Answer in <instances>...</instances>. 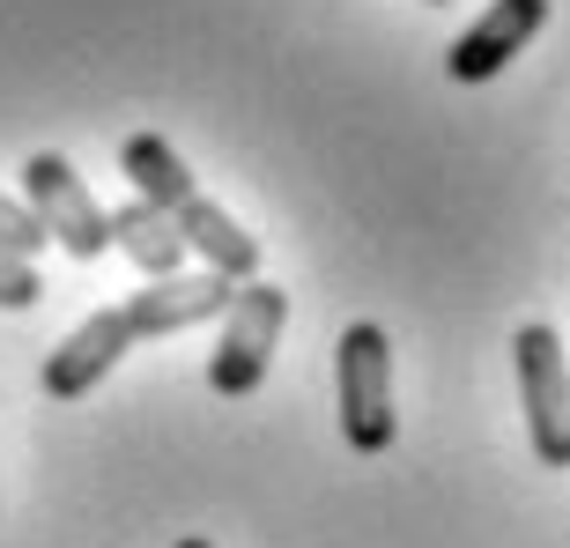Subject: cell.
<instances>
[{"label": "cell", "mask_w": 570, "mask_h": 548, "mask_svg": "<svg viewBox=\"0 0 570 548\" xmlns=\"http://www.w3.org/2000/svg\"><path fill=\"white\" fill-rule=\"evenodd\" d=\"M111 253H127L148 282H164V274H186V237L170 223L164 208H148V200H127V208H111Z\"/></svg>", "instance_id": "9c48e42d"}, {"label": "cell", "mask_w": 570, "mask_h": 548, "mask_svg": "<svg viewBox=\"0 0 570 548\" xmlns=\"http://www.w3.org/2000/svg\"><path fill=\"white\" fill-rule=\"evenodd\" d=\"M170 223H178L186 253L200 260L208 274H223V282H259V237L245 231L230 208H215L208 193H193V200L170 215Z\"/></svg>", "instance_id": "ba28073f"}, {"label": "cell", "mask_w": 570, "mask_h": 548, "mask_svg": "<svg viewBox=\"0 0 570 548\" xmlns=\"http://www.w3.org/2000/svg\"><path fill=\"white\" fill-rule=\"evenodd\" d=\"M127 349H134V326H127V312L119 304H105V312H89L75 334L45 356V371H38V385L52 393V401H82V393H97V385L127 363Z\"/></svg>", "instance_id": "8992f818"}, {"label": "cell", "mask_w": 570, "mask_h": 548, "mask_svg": "<svg viewBox=\"0 0 570 548\" xmlns=\"http://www.w3.org/2000/svg\"><path fill=\"white\" fill-rule=\"evenodd\" d=\"M178 548H215V541H200V534H186V541H178Z\"/></svg>", "instance_id": "4fadbf2b"}, {"label": "cell", "mask_w": 570, "mask_h": 548, "mask_svg": "<svg viewBox=\"0 0 570 548\" xmlns=\"http://www.w3.org/2000/svg\"><path fill=\"white\" fill-rule=\"evenodd\" d=\"M22 208L38 215V231L60 245L67 260H97L111 253V208H97V193L82 186V170L60 148H38L22 164Z\"/></svg>", "instance_id": "3957f363"}, {"label": "cell", "mask_w": 570, "mask_h": 548, "mask_svg": "<svg viewBox=\"0 0 570 548\" xmlns=\"http://www.w3.org/2000/svg\"><path fill=\"white\" fill-rule=\"evenodd\" d=\"M430 8H444V0H430Z\"/></svg>", "instance_id": "5bb4252c"}, {"label": "cell", "mask_w": 570, "mask_h": 548, "mask_svg": "<svg viewBox=\"0 0 570 548\" xmlns=\"http://www.w3.org/2000/svg\"><path fill=\"white\" fill-rule=\"evenodd\" d=\"M119 170H127V186H134V200H148V208H164V215H178L193 200V170L178 164V148L164 141V134H127L119 141Z\"/></svg>", "instance_id": "30bf717a"}, {"label": "cell", "mask_w": 570, "mask_h": 548, "mask_svg": "<svg viewBox=\"0 0 570 548\" xmlns=\"http://www.w3.org/2000/svg\"><path fill=\"white\" fill-rule=\"evenodd\" d=\"M282 326H289V290H275V282H237L230 312H223V334H215V356H208L215 401H253L259 385H267Z\"/></svg>", "instance_id": "7a4b0ae2"}, {"label": "cell", "mask_w": 570, "mask_h": 548, "mask_svg": "<svg viewBox=\"0 0 570 548\" xmlns=\"http://www.w3.org/2000/svg\"><path fill=\"white\" fill-rule=\"evenodd\" d=\"M237 282H223V274H164V282H148V290H134L119 312H127L134 341H164V334H186V326H208V319L230 312Z\"/></svg>", "instance_id": "52a82bcc"}, {"label": "cell", "mask_w": 570, "mask_h": 548, "mask_svg": "<svg viewBox=\"0 0 570 548\" xmlns=\"http://www.w3.org/2000/svg\"><path fill=\"white\" fill-rule=\"evenodd\" d=\"M511 371H519V401H527V444L541 467H570V356L556 326H519L511 334Z\"/></svg>", "instance_id": "277c9868"}, {"label": "cell", "mask_w": 570, "mask_h": 548, "mask_svg": "<svg viewBox=\"0 0 570 548\" xmlns=\"http://www.w3.org/2000/svg\"><path fill=\"white\" fill-rule=\"evenodd\" d=\"M45 245H52V237L38 231V215L22 208L16 193H0V253H16V260H38Z\"/></svg>", "instance_id": "8fae6325"}, {"label": "cell", "mask_w": 570, "mask_h": 548, "mask_svg": "<svg viewBox=\"0 0 570 548\" xmlns=\"http://www.w3.org/2000/svg\"><path fill=\"white\" fill-rule=\"evenodd\" d=\"M549 22V0H489L460 38L444 45V75L452 82H497Z\"/></svg>", "instance_id": "5b68a950"}, {"label": "cell", "mask_w": 570, "mask_h": 548, "mask_svg": "<svg viewBox=\"0 0 570 548\" xmlns=\"http://www.w3.org/2000/svg\"><path fill=\"white\" fill-rule=\"evenodd\" d=\"M334 393H341V438L348 452L379 460L393 452V341H385L379 319H356L348 334L334 341Z\"/></svg>", "instance_id": "6da1fadb"}, {"label": "cell", "mask_w": 570, "mask_h": 548, "mask_svg": "<svg viewBox=\"0 0 570 548\" xmlns=\"http://www.w3.org/2000/svg\"><path fill=\"white\" fill-rule=\"evenodd\" d=\"M38 296H45L38 267H30V260H16V253H0V312H30Z\"/></svg>", "instance_id": "7c38bea8"}]
</instances>
